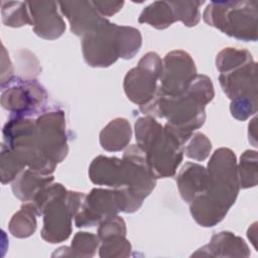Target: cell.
<instances>
[{
    "instance_id": "cell-1",
    "label": "cell",
    "mask_w": 258,
    "mask_h": 258,
    "mask_svg": "<svg viewBox=\"0 0 258 258\" xmlns=\"http://www.w3.org/2000/svg\"><path fill=\"white\" fill-rule=\"evenodd\" d=\"M215 97L214 86L206 75H197L185 92L169 97L156 92L139 110L152 118H165L167 127L183 144L206 121V106Z\"/></svg>"
},
{
    "instance_id": "cell-2",
    "label": "cell",
    "mask_w": 258,
    "mask_h": 258,
    "mask_svg": "<svg viewBox=\"0 0 258 258\" xmlns=\"http://www.w3.org/2000/svg\"><path fill=\"white\" fill-rule=\"evenodd\" d=\"M207 170L208 187L189 204V211L200 226L209 228L224 220L240 190L234 151L226 147L216 149Z\"/></svg>"
},
{
    "instance_id": "cell-3",
    "label": "cell",
    "mask_w": 258,
    "mask_h": 258,
    "mask_svg": "<svg viewBox=\"0 0 258 258\" xmlns=\"http://www.w3.org/2000/svg\"><path fill=\"white\" fill-rule=\"evenodd\" d=\"M142 45V36L137 28L118 25L107 18L92 32L82 37L85 61L93 68H108L119 57H134Z\"/></svg>"
},
{
    "instance_id": "cell-4",
    "label": "cell",
    "mask_w": 258,
    "mask_h": 258,
    "mask_svg": "<svg viewBox=\"0 0 258 258\" xmlns=\"http://www.w3.org/2000/svg\"><path fill=\"white\" fill-rule=\"evenodd\" d=\"M84 192L68 190L61 183L43 186L30 202L37 216H43L41 238L51 244L66 241L72 234V220L78 214Z\"/></svg>"
},
{
    "instance_id": "cell-5",
    "label": "cell",
    "mask_w": 258,
    "mask_h": 258,
    "mask_svg": "<svg viewBox=\"0 0 258 258\" xmlns=\"http://www.w3.org/2000/svg\"><path fill=\"white\" fill-rule=\"evenodd\" d=\"M134 129L137 145L145 153L154 176H173L184 155L183 143L167 127L150 116L138 118Z\"/></svg>"
},
{
    "instance_id": "cell-6",
    "label": "cell",
    "mask_w": 258,
    "mask_h": 258,
    "mask_svg": "<svg viewBox=\"0 0 258 258\" xmlns=\"http://www.w3.org/2000/svg\"><path fill=\"white\" fill-rule=\"evenodd\" d=\"M204 21L223 33L243 41L257 40V2L211 1L203 13Z\"/></svg>"
},
{
    "instance_id": "cell-7",
    "label": "cell",
    "mask_w": 258,
    "mask_h": 258,
    "mask_svg": "<svg viewBox=\"0 0 258 258\" xmlns=\"http://www.w3.org/2000/svg\"><path fill=\"white\" fill-rule=\"evenodd\" d=\"M3 143H5L21 161L34 171L50 175L56 163L41 150L36 135V122L31 117L13 115L4 125Z\"/></svg>"
},
{
    "instance_id": "cell-8",
    "label": "cell",
    "mask_w": 258,
    "mask_h": 258,
    "mask_svg": "<svg viewBox=\"0 0 258 258\" xmlns=\"http://www.w3.org/2000/svg\"><path fill=\"white\" fill-rule=\"evenodd\" d=\"M257 67L253 58L219 75V83L231 100L232 116L245 121L257 113Z\"/></svg>"
},
{
    "instance_id": "cell-9",
    "label": "cell",
    "mask_w": 258,
    "mask_h": 258,
    "mask_svg": "<svg viewBox=\"0 0 258 258\" xmlns=\"http://www.w3.org/2000/svg\"><path fill=\"white\" fill-rule=\"evenodd\" d=\"M124 169V185L121 187L127 201L128 214L134 213L142 206L156 185V177L152 173L145 153L137 144L126 148L122 157Z\"/></svg>"
},
{
    "instance_id": "cell-10",
    "label": "cell",
    "mask_w": 258,
    "mask_h": 258,
    "mask_svg": "<svg viewBox=\"0 0 258 258\" xmlns=\"http://www.w3.org/2000/svg\"><path fill=\"white\" fill-rule=\"evenodd\" d=\"M161 71L160 56L154 51L145 53L124 78L123 89L127 98L139 107L149 103L157 92Z\"/></svg>"
},
{
    "instance_id": "cell-11",
    "label": "cell",
    "mask_w": 258,
    "mask_h": 258,
    "mask_svg": "<svg viewBox=\"0 0 258 258\" xmlns=\"http://www.w3.org/2000/svg\"><path fill=\"white\" fill-rule=\"evenodd\" d=\"M126 198L121 188L95 187L85 196L75 217L78 228L93 227L120 212L126 213Z\"/></svg>"
},
{
    "instance_id": "cell-12",
    "label": "cell",
    "mask_w": 258,
    "mask_h": 258,
    "mask_svg": "<svg viewBox=\"0 0 258 258\" xmlns=\"http://www.w3.org/2000/svg\"><path fill=\"white\" fill-rule=\"evenodd\" d=\"M47 94L34 79L14 77L2 92V107L15 116L31 117L44 111Z\"/></svg>"
},
{
    "instance_id": "cell-13",
    "label": "cell",
    "mask_w": 258,
    "mask_h": 258,
    "mask_svg": "<svg viewBox=\"0 0 258 258\" xmlns=\"http://www.w3.org/2000/svg\"><path fill=\"white\" fill-rule=\"evenodd\" d=\"M37 141L44 154L56 164L68 155L69 145L64 112L44 110L35 118Z\"/></svg>"
},
{
    "instance_id": "cell-14",
    "label": "cell",
    "mask_w": 258,
    "mask_h": 258,
    "mask_svg": "<svg viewBox=\"0 0 258 258\" xmlns=\"http://www.w3.org/2000/svg\"><path fill=\"white\" fill-rule=\"evenodd\" d=\"M197 68L190 54L175 49L165 54L157 92L164 96H177L187 90L197 77Z\"/></svg>"
},
{
    "instance_id": "cell-15",
    "label": "cell",
    "mask_w": 258,
    "mask_h": 258,
    "mask_svg": "<svg viewBox=\"0 0 258 258\" xmlns=\"http://www.w3.org/2000/svg\"><path fill=\"white\" fill-rule=\"evenodd\" d=\"M33 31L41 38L53 40L62 35L66 23L58 13V2L27 1Z\"/></svg>"
},
{
    "instance_id": "cell-16",
    "label": "cell",
    "mask_w": 258,
    "mask_h": 258,
    "mask_svg": "<svg viewBox=\"0 0 258 258\" xmlns=\"http://www.w3.org/2000/svg\"><path fill=\"white\" fill-rule=\"evenodd\" d=\"M60 12L70 22L71 31L83 37L95 30L106 18L92 4V1H59Z\"/></svg>"
},
{
    "instance_id": "cell-17",
    "label": "cell",
    "mask_w": 258,
    "mask_h": 258,
    "mask_svg": "<svg viewBox=\"0 0 258 258\" xmlns=\"http://www.w3.org/2000/svg\"><path fill=\"white\" fill-rule=\"evenodd\" d=\"M192 256L205 257H249L250 250L246 242L232 232L215 234L209 244L198 249Z\"/></svg>"
},
{
    "instance_id": "cell-18",
    "label": "cell",
    "mask_w": 258,
    "mask_h": 258,
    "mask_svg": "<svg viewBox=\"0 0 258 258\" xmlns=\"http://www.w3.org/2000/svg\"><path fill=\"white\" fill-rule=\"evenodd\" d=\"M89 177L94 184L121 188L124 185V169L121 158L98 155L89 166Z\"/></svg>"
},
{
    "instance_id": "cell-19",
    "label": "cell",
    "mask_w": 258,
    "mask_h": 258,
    "mask_svg": "<svg viewBox=\"0 0 258 258\" xmlns=\"http://www.w3.org/2000/svg\"><path fill=\"white\" fill-rule=\"evenodd\" d=\"M176 184L182 200L190 204L197 196L206 191L208 170L199 163L185 162L177 173Z\"/></svg>"
},
{
    "instance_id": "cell-20",
    "label": "cell",
    "mask_w": 258,
    "mask_h": 258,
    "mask_svg": "<svg viewBox=\"0 0 258 258\" xmlns=\"http://www.w3.org/2000/svg\"><path fill=\"white\" fill-rule=\"evenodd\" d=\"M132 137L130 123L125 118L111 120L100 132V144L109 152H117L125 149Z\"/></svg>"
},
{
    "instance_id": "cell-21",
    "label": "cell",
    "mask_w": 258,
    "mask_h": 258,
    "mask_svg": "<svg viewBox=\"0 0 258 258\" xmlns=\"http://www.w3.org/2000/svg\"><path fill=\"white\" fill-rule=\"evenodd\" d=\"M53 181V175H45L30 168L23 169L12 181L14 196L22 201L31 202L35 195L45 185Z\"/></svg>"
},
{
    "instance_id": "cell-22",
    "label": "cell",
    "mask_w": 258,
    "mask_h": 258,
    "mask_svg": "<svg viewBox=\"0 0 258 258\" xmlns=\"http://www.w3.org/2000/svg\"><path fill=\"white\" fill-rule=\"evenodd\" d=\"M98 235L88 232H78L72 241L70 247H59L52 253V257H93L100 246Z\"/></svg>"
},
{
    "instance_id": "cell-23",
    "label": "cell",
    "mask_w": 258,
    "mask_h": 258,
    "mask_svg": "<svg viewBox=\"0 0 258 258\" xmlns=\"http://www.w3.org/2000/svg\"><path fill=\"white\" fill-rule=\"evenodd\" d=\"M138 21L156 29H165L175 22V17L169 1H154L142 10Z\"/></svg>"
},
{
    "instance_id": "cell-24",
    "label": "cell",
    "mask_w": 258,
    "mask_h": 258,
    "mask_svg": "<svg viewBox=\"0 0 258 258\" xmlns=\"http://www.w3.org/2000/svg\"><path fill=\"white\" fill-rule=\"evenodd\" d=\"M36 211L30 202H25L16 212L8 225L10 234L16 238L30 237L36 230Z\"/></svg>"
},
{
    "instance_id": "cell-25",
    "label": "cell",
    "mask_w": 258,
    "mask_h": 258,
    "mask_svg": "<svg viewBox=\"0 0 258 258\" xmlns=\"http://www.w3.org/2000/svg\"><path fill=\"white\" fill-rule=\"evenodd\" d=\"M1 15L2 22L6 26L20 27L26 24L32 25L27 2L2 1Z\"/></svg>"
},
{
    "instance_id": "cell-26",
    "label": "cell",
    "mask_w": 258,
    "mask_h": 258,
    "mask_svg": "<svg viewBox=\"0 0 258 258\" xmlns=\"http://www.w3.org/2000/svg\"><path fill=\"white\" fill-rule=\"evenodd\" d=\"M237 172L240 188H249L257 185V151L245 150L237 163Z\"/></svg>"
},
{
    "instance_id": "cell-27",
    "label": "cell",
    "mask_w": 258,
    "mask_h": 258,
    "mask_svg": "<svg viewBox=\"0 0 258 258\" xmlns=\"http://www.w3.org/2000/svg\"><path fill=\"white\" fill-rule=\"evenodd\" d=\"M26 167L21 159L14 153L5 143L1 145V161H0V173L1 182L6 184L13 181L16 176Z\"/></svg>"
},
{
    "instance_id": "cell-28",
    "label": "cell",
    "mask_w": 258,
    "mask_h": 258,
    "mask_svg": "<svg viewBox=\"0 0 258 258\" xmlns=\"http://www.w3.org/2000/svg\"><path fill=\"white\" fill-rule=\"evenodd\" d=\"M205 1H169L175 21H181L185 26H196L201 20L200 7Z\"/></svg>"
},
{
    "instance_id": "cell-29",
    "label": "cell",
    "mask_w": 258,
    "mask_h": 258,
    "mask_svg": "<svg viewBox=\"0 0 258 258\" xmlns=\"http://www.w3.org/2000/svg\"><path fill=\"white\" fill-rule=\"evenodd\" d=\"M131 254V244L125 235H114L101 240L99 256L102 258H122Z\"/></svg>"
},
{
    "instance_id": "cell-30",
    "label": "cell",
    "mask_w": 258,
    "mask_h": 258,
    "mask_svg": "<svg viewBox=\"0 0 258 258\" xmlns=\"http://www.w3.org/2000/svg\"><path fill=\"white\" fill-rule=\"evenodd\" d=\"M212 151V142L201 132H196L183 144V154L194 160L204 161Z\"/></svg>"
},
{
    "instance_id": "cell-31",
    "label": "cell",
    "mask_w": 258,
    "mask_h": 258,
    "mask_svg": "<svg viewBox=\"0 0 258 258\" xmlns=\"http://www.w3.org/2000/svg\"><path fill=\"white\" fill-rule=\"evenodd\" d=\"M251 58H253L252 54L247 49L226 47L217 54L216 68L220 73H224Z\"/></svg>"
},
{
    "instance_id": "cell-32",
    "label": "cell",
    "mask_w": 258,
    "mask_h": 258,
    "mask_svg": "<svg viewBox=\"0 0 258 258\" xmlns=\"http://www.w3.org/2000/svg\"><path fill=\"white\" fill-rule=\"evenodd\" d=\"M97 231V235L101 240L114 236V235H125L126 236V224L124 220L118 215L106 219L100 223Z\"/></svg>"
},
{
    "instance_id": "cell-33",
    "label": "cell",
    "mask_w": 258,
    "mask_h": 258,
    "mask_svg": "<svg viewBox=\"0 0 258 258\" xmlns=\"http://www.w3.org/2000/svg\"><path fill=\"white\" fill-rule=\"evenodd\" d=\"M92 4L103 17H110L116 14L124 5V1H92Z\"/></svg>"
},
{
    "instance_id": "cell-34",
    "label": "cell",
    "mask_w": 258,
    "mask_h": 258,
    "mask_svg": "<svg viewBox=\"0 0 258 258\" xmlns=\"http://www.w3.org/2000/svg\"><path fill=\"white\" fill-rule=\"evenodd\" d=\"M13 76V67L7 55L4 45H2V66H1V87L3 88L6 84H9Z\"/></svg>"
},
{
    "instance_id": "cell-35",
    "label": "cell",
    "mask_w": 258,
    "mask_h": 258,
    "mask_svg": "<svg viewBox=\"0 0 258 258\" xmlns=\"http://www.w3.org/2000/svg\"><path fill=\"white\" fill-rule=\"evenodd\" d=\"M256 117L254 119H252L251 123H249V141L251 138H253V142H254V146L256 145Z\"/></svg>"
}]
</instances>
